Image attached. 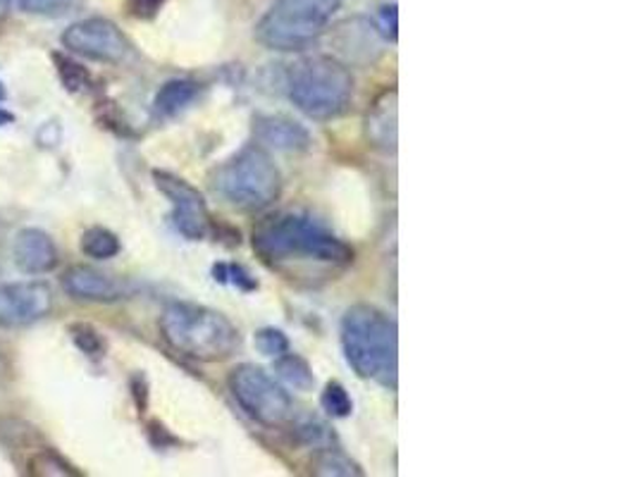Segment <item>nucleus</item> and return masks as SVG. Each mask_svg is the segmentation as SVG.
Here are the masks:
<instances>
[{
  "mask_svg": "<svg viewBox=\"0 0 637 477\" xmlns=\"http://www.w3.org/2000/svg\"><path fill=\"white\" fill-rule=\"evenodd\" d=\"M253 249L270 268L294 274L309 266L342 270L354 263V249L309 215L282 212L253 229Z\"/></svg>",
  "mask_w": 637,
  "mask_h": 477,
  "instance_id": "nucleus-1",
  "label": "nucleus"
},
{
  "mask_svg": "<svg viewBox=\"0 0 637 477\" xmlns=\"http://www.w3.org/2000/svg\"><path fill=\"white\" fill-rule=\"evenodd\" d=\"M397 322L375 305L358 303L342 320V349L348 365L363 380L397 387L399 336Z\"/></svg>",
  "mask_w": 637,
  "mask_h": 477,
  "instance_id": "nucleus-2",
  "label": "nucleus"
},
{
  "mask_svg": "<svg viewBox=\"0 0 637 477\" xmlns=\"http://www.w3.org/2000/svg\"><path fill=\"white\" fill-rule=\"evenodd\" d=\"M160 332L177 353L201 363L230 359L239 346V330L208 305L177 301L160 315Z\"/></svg>",
  "mask_w": 637,
  "mask_h": 477,
  "instance_id": "nucleus-3",
  "label": "nucleus"
},
{
  "mask_svg": "<svg viewBox=\"0 0 637 477\" xmlns=\"http://www.w3.org/2000/svg\"><path fill=\"white\" fill-rule=\"evenodd\" d=\"M290 98L313 120H330L346 111L354 96V76L335 58H303L286 80Z\"/></svg>",
  "mask_w": 637,
  "mask_h": 477,
  "instance_id": "nucleus-4",
  "label": "nucleus"
},
{
  "mask_svg": "<svg viewBox=\"0 0 637 477\" xmlns=\"http://www.w3.org/2000/svg\"><path fill=\"white\" fill-rule=\"evenodd\" d=\"M212 189L239 210H263L280 196L282 177L261 146H249L218 167Z\"/></svg>",
  "mask_w": 637,
  "mask_h": 477,
  "instance_id": "nucleus-5",
  "label": "nucleus"
},
{
  "mask_svg": "<svg viewBox=\"0 0 637 477\" xmlns=\"http://www.w3.org/2000/svg\"><path fill=\"white\" fill-rule=\"evenodd\" d=\"M342 0H275L258 22L255 37L272 51H301L321 37Z\"/></svg>",
  "mask_w": 637,
  "mask_h": 477,
  "instance_id": "nucleus-6",
  "label": "nucleus"
},
{
  "mask_svg": "<svg viewBox=\"0 0 637 477\" xmlns=\"http://www.w3.org/2000/svg\"><path fill=\"white\" fill-rule=\"evenodd\" d=\"M230 392L237 404L244 408L253 421L263 425H284L292 421L294 402L282 384L268 375L263 367L244 363L230 375Z\"/></svg>",
  "mask_w": 637,
  "mask_h": 477,
  "instance_id": "nucleus-7",
  "label": "nucleus"
},
{
  "mask_svg": "<svg viewBox=\"0 0 637 477\" xmlns=\"http://www.w3.org/2000/svg\"><path fill=\"white\" fill-rule=\"evenodd\" d=\"M63 45L74 53L96 63L119 65L132 55V43L115 22L105 18H88L65 29Z\"/></svg>",
  "mask_w": 637,
  "mask_h": 477,
  "instance_id": "nucleus-8",
  "label": "nucleus"
},
{
  "mask_svg": "<svg viewBox=\"0 0 637 477\" xmlns=\"http://www.w3.org/2000/svg\"><path fill=\"white\" fill-rule=\"evenodd\" d=\"M154 182L173 206V225L177 232L191 241L206 239L210 232V212L203 196L189 182L170 173L156 170Z\"/></svg>",
  "mask_w": 637,
  "mask_h": 477,
  "instance_id": "nucleus-9",
  "label": "nucleus"
},
{
  "mask_svg": "<svg viewBox=\"0 0 637 477\" xmlns=\"http://www.w3.org/2000/svg\"><path fill=\"white\" fill-rule=\"evenodd\" d=\"M53 311V289L32 282H10L0 287V328L18 330L34 325Z\"/></svg>",
  "mask_w": 637,
  "mask_h": 477,
  "instance_id": "nucleus-10",
  "label": "nucleus"
},
{
  "mask_svg": "<svg viewBox=\"0 0 637 477\" xmlns=\"http://www.w3.org/2000/svg\"><path fill=\"white\" fill-rule=\"evenodd\" d=\"M12 258L24 274H49L58 268V246L49 232L39 227H24L12 239Z\"/></svg>",
  "mask_w": 637,
  "mask_h": 477,
  "instance_id": "nucleus-11",
  "label": "nucleus"
},
{
  "mask_svg": "<svg viewBox=\"0 0 637 477\" xmlns=\"http://www.w3.org/2000/svg\"><path fill=\"white\" fill-rule=\"evenodd\" d=\"M63 289L72 299L113 303L127 299L129 289L123 280H115L113 274H105L91 266H74L63 274Z\"/></svg>",
  "mask_w": 637,
  "mask_h": 477,
  "instance_id": "nucleus-12",
  "label": "nucleus"
},
{
  "mask_svg": "<svg viewBox=\"0 0 637 477\" xmlns=\"http://www.w3.org/2000/svg\"><path fill=\"white\" fill-rule=\"evenodd\" d=\"M255 142L275 151H303L311 146V132L282 115H263L253 122Z\"/></svg>",
  "mask_w": 637,
  "mask_h": 477,
  "instance_id": "nucleus-13",
  "label": "nucleus"
},
{
  "mask_svg": "<svg viewBox=\"0 0 637 477\" xmlns=\"http://www.w3.org/2000/svg\"><path fill=\"white\" fill-rule=\"evenodd\" d=\"M368 134L377 146L387 151H394V146H397V91L385 94L375 103L368 117Z\"/></svg>",
  "mask_w": 637,
  "mask_h": 477,
  "instance_id": "nucleus-14",
  "label": "nucleus"
},
{
  "mask_svg": "<svg viewBox=\"0 0 637 477\" xmlns=\"http://www.w3.org/2000/svg\"><path fill=\"white\" fill-rule=\"evenodd\" d=\"M196 98H199V84L189 80H173L160 86L154 101V111L160 117H175L181 111H187Z\"/></svg>",
  "mask_w": 637,
  "mask_h": 477,
  "instance_id": "nucleus-15",
  "label": "nucleus"
},
{
  "mask_svg": "<svg viewBox=\"0 0 637 477\" xmlns=\"http://www.w3.org/2000/svg\"><path fill=\"white\" fill-rule=\"evenodd\" d=\"M275 371L280 375V380L284 384H290L292 390H299V392H309L313 390V384H315V377H313V371H311V365L303 361L301 356H296V353H282V356L275 359Z\"/></svg>",
  "mask_w": 637,
  "mask_h": 477,
  "instance_id": "nucleus-16",
  "label": "nucleus"
},
{
  "mask_svg": "<svg viewBox=\"0 0 637 477\" xmlns=\"http://www.w3.org/2000/svg\"><path fill=\"white\" fill-rule=\"evenodd\" d=\"M82 251L88 258L108 260V258H115L119 251H123V243H119L117 235L111 232V229L91 227L82 235Z\"/></svg>",
  "mask_w": 637,
  "mask_h": 477,
  "instance_id": "nucleus-17",
  "label": "nucleus"
},
{
  "mask_svg": "<svg viewBox=\"0 0 637 477\" xmlns=\"http://www.w3.org/2000/svg\"><path fill=\"white\" fill-rule=\"evenodd\" d=\"M70 336H72L74 346H77L82 353H86L88 359H103L105 340L96 328L86 325V322H77V325L70 328Z\"/></svg>",
  "mask_w": 637,
  "mask_h": 477,
  "instance_id": "nucleus-18",
  "label": "nucleus"
},
{
  "mask_svg": "<svg viewBox=\"0 0 637 477\" xmlns=\"http://www.w3.org/2000/svg\"><path fill=\"white\" fill-rule=\"evenodd\" d=\"M53 60H55L58 74H60V82H63L65 89L72 91V94H77V91H84L91 84V74L80 63H74L72 58L55 53Z\"/></svg>",
  "mask_w": 637,
  "mask_h": 477,
  "instance_id": "nucleus-19",
  "label": "nucleus"
},
{
  "mask_svg": "<svg viewBox=\"0 0 637 477\" xmlns=\"http://www.w3.org/2000/svg\"><path fill=\"white\" fill-rule=\"evenodd\" d=\"M82 0H20V10L27 14H39V18H65L72 10H77Z\"/></svg>",
  "mask_w": 637,
  "mask_h": 477,
  "instance_id": "nucleus-20",
  "label": "nucleus"
},
{
  "mask_svg": "<svg viewBox=\"0 0 637 477\" xmlns=\"http://www.w3.org/2000/svg\"><path fill=\"white\" fill-rule=\"evenodd\" d=\"M321 406L332 415V418H348L354 411V402L348 392L342 387L340 382H330L323 396H321Z\"/></svg>",
  "mask_w": 637,
  "mask_h": 477,
  "instance_id": "nucleus-21",
  "label": "nucleus"
},
{
  "mask_svg": "<svg viewBox=\"0 0 637 477\" xmlns=\"http://www.w3.org/2000/svg\"><path fill=\"white\" fill-rule=\"evenodd\" d=\"M29 473L32 475H77V470L70 468L63 458L51 449H36L29 458Z\"/></svg>",
  "mask_w": 637,
  "mask_h": 477,
  "instance_id": "nucleus-22",
  "label": "nucleus"
},
{
  "mask_svg": "<svg viewBox=\"0 0 637 477\" xmlns=\"http://www.w3.org/2000/svg\"><path fill=\"white\" fill-rule=\"evenodd\" d=\"M255 346H258V351L263 353V356L278 359V356H282V353L290 351V340H286L284 332H280L275 328H265L255 334Z\"/></svg>",
  "mask_w": 637,
  "mask_h": 477,
  "instance_id": "nucleus-23",
  "label": "nucleus"
},
{
  "mask_svg": "<svg viewBox=\"0 0 637 477\" xmlns=\"http://www.w3.org/2000/svg\"><path fill=\"white\" fill-rule=\"evenodd\" d=\"M315 473H321V475H361V470L352 464V460L335 449H325V456L317 460Z\"/></svg>",
  "mask_w": 637,
  "mask_h": 477,
  "instance_id": "nucleus-24",
  "label": "nucleus"
},
{
  "mask_svg": "<svg viewBox=\"0 0 637 477\" xmlns=\"http://www.w3.org/2000/svg\"><path fill=\"white\" fill-rule=\"evenodd\" d=\"M212 274H216V280L230 282V284H234L239 289H244V291H251V289L258 287L253 277L241 266H216V268H212Z\"/></svg>",
  "mask_w": 637,
  "mask_h": 477,
  "instance_id": "nucleus-25",
  "label": "nucleus"
},
{
  "mask_svg": "<svg viewBox=\"0 0 637 477\" xmlns=\"http://www.w3.org/2000/svg\"><path fill=\"white\" fill-rule=\"evenodd\" d=\"M377 29H380V34L389 41H397L399 37V24H397V6H383L380 14H377Z\"/></svg>",
  "mask_w": 637,
  "mask_h": 477,
  "instance_id": "nucleus-26",
  "label": "nucleus"
},
{
  "mask_svg": "<svg viewBox=\"0 0 637 477\" xmlns=\"http://www.w3.org/2000/svg\"><path fill=\"white\" fill-rule=\"evenodd\" d=\"M163 3L165 0H129V12L134 14V18L150 20V18H156Z\"/></svg>",
  "mask_w": 637,
  "mask_h": 477,
  "instance_id": "nucleus-27",
  "label": "nucleus"
},
{
  "mask_svg": "<svg viewBox=\"0 0 637 477\" xmlns=\"http://www.w3.org/2000/svg\"><path fill=\"white\" fill-rule=\"evenodd\" d=\"M14 117L8 113V111H3V107H0V125H10Z\"/></svg>",
  "mask_w": 637,
  "mask_h": 477,
  "instance_id": "nucleus-28",
  "label": "nucleus"
},
{
  "mask_svg": "<svg viewBox=\"0 0 637 477\" xmlns=\"http://www.w3.org/2000/svg\"><path fill=\"white\" fill-rule=\"evenodd\" d=\"M12 6V0H0V18H6V12L10 10Z\"/></svg>",
  "mask_w": 637,
  "mask_h": 477,
  "instance_id": "nucleus-29",
  "label": "nucleus"
},
{
  "mask_svg": "<svg viewBox=\"0 0 637 477\" xmlns=\"http://www.w3.org/2000/svg\"><path fill=\"white\" fill-rule=\"evenodd\" d=\"M8 98V91H6V86H3V82H0V103H3Z\"/></svg>",
  "mask_w": 637,
  "mask_h": 477,
  "instance_id": "nucleus-30",
  "label": "nucleus"
}]
</instances>
